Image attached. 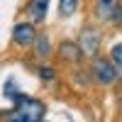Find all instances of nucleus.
I'll list each match as a JSON object with an SVG mask.
<instances>
[{
    "label": "nucleus",
    "instance_id": "nucleus-1",
    "mask_svg": "<svg viewBox=\"0 0 122 122\" xmlns=\"http://www.w3.org/2000/svg\"><path fill=\"white\" fill-rule=\"evenodd\" d=\"M15 112H10L7 117L10 120H25V122H37L44 117V105L39 103V100L29 98V95H22L17 93L15 98Z\"/></svg>",
    "mask_w": 122,
    "mask_h": 122
},
{
    "label": "nucleus",
    "instance_id": "nucleus-2",
    "mask_svg": "<svg viewBox=\"0 0 122 122\" xmlns=\"http://www.w3.org/2000/svg\"><path fill=\"white\" fill-rule=\"evenodd\" d=\"M90 68H93V81L100 83V86H112L117 73H120L112 59H95Z\"/></svg>",
    "mask_w": 122,
    "mask_h": 122
},
{
    "label": "nucleus",
    "instance_id": "nucleus-3",
    "mask_svg": "<svg viewBox=\"0 0 122 122\" xmlns=\"http://www.w3.org/2000/svg\"><path fill=\"white\" fill-rule=\"evenodd\" d=\"M95 17L100 22L122 25V3L120 0H95Z\"/></svg>",
    "mask_w": 122,
    "mask_h": 122
},
{
    "label": "nucleus",
    "instance_id": "nucleus-4",
    "mask_svg": "<svg viewBox=\"0 0 122 122\" xmlns=\"http://www.w3.org/2000/svg\"><path fill=\"white\" fill-rule=\"evenodd\" d=\"M37 39V29H34V22H17L15 29H12V42L17 46H32Z\"/></svg>",
    "mask_w": 122,
    "mask_h": 122
},
{
    "label": "nucleus",
    "instance_id": "nucleus-5",
    "mask_svg": "<svg viewBox=\"0 0 122 122\" xmlns=\"http://www.w3.org/2000/svg\"><path fill=\"white\" fill-rule=\"evenodd\" d=\"M78 46L86 56H95L98 54V46H100V34L95 32L93 27H86L81 32V39H78Z\"/></svg>",
    "mask_w": 122,
    "mask_h": 122
},
{
    "label": "nucleus",
    "instance_id": "nucleus-6",
    "mask_svg": "<svg viewBox=\"0 0 122 122\" xmlns=\"http://www.w3.org/2000/svg\"><path fill=\"white\" fill-rule=\"evenodd\" d=\"M46 7H49V0H29L27 3V12L32 17V22H42L46 17Z\"/></svg>",
    "mask_w": 122,
    "mask_h": 122
},
{
    "label": "nucleus",
    "instance_id": "nucleus-7",
    "mask_svg": "<svg viewBox=\"0 0 122 122\" xmlns=\"http://www.w3.org/2000/svg\"><path fill=\"white\" fill-rule=\"evenodd\" d=\"M34 51H37V56L39 59H46L49 54H51V42H49V37L46 34H39L37 39H34Z\"/></svg>",
    "mask_w": 122,
    "mask_h": 122
},
{
    "label": "nucleus",
    "instance_id": "nucleus-8",
    "mask_svg": "<svg viewBox=\"0 0 122 122\" xmlns=\"http://www.w3.org/2000/svg\"><path fill=\"white\" fill-rule=\"evenodd\" d=\"M78 10V0H59V15L61 17H71Z\"/></svg>",
    "mask_w": 122,
    "mask_h": 122
},
{
    "label": "nucleus",
    "instance_id": "nucleus-9",
    "mask_svg": "<svg viewBox=\"0 0 122 122\" xmlns=\"http://www.w3.org/2000/svg\"><path fill=\"white\" fill-rule=\"evenodd\" d=\"M37 76L42 78V81H54V78H56L54 68H51V66H46V64H39V66H37Z\"/></svg>",
    "mask_w": 122,
    "mask_h": 122
},
{
    "label": "nucleus",
    "instance_id": "nucleus-10",
    "mask_svg": "<svg viewBox=\"0 0 122 122\" xmlns=\"http://www.w3.org/2000/svg\"><path fill=\"white\" fill-rule=\"evenodd\" d=\"M110 59L115 61V66H117V71L122 73V42H120V44H115L112 49H110Z\"/></svg>",
    "mask_w": 122,
    "mask_h": 122
},
{
    "label": "nucleus",
    "instance_id": "nucleus-11",
    "mask_svg": "<svg viewBox=\"0 0 122 122\" xmlns=\"http://www.w3.org/2000/svg\"><path fill=\"white\" fill-rule=\"evenodd\" d=\"M5 95H10V98L17 95V86H15V81H7V83H5Z\"/></svg>",
    "mask_w": 122,
    "mask_h": 122
}]
</instances>
